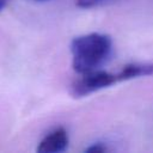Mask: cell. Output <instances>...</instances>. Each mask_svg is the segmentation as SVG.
I'll list each match as a JSON object with an SVG mask.
<instances>
[{
  "instance_id": "cell-1",
  "label": "cell",
  "mask_w": 153,
  "mask_h": 153,
  "mask_svg": "<svg viewBox=\"0 0 153 153\" xmlns=\"http://www.w3.org/2000/svg\"><path fill=\"white\" fill-rule=\"evenodd\" d=\"M112 39L98 32L81 35L71 42L72 66L78 74L99 69L110 57Z\"/></svg>"
},
{
  "instance_id": "cell-2",
  "label": "cell",
  "mask_w": 153,
  "mask_h": 153,
  "mask_svg": "<svg viewBox=\"0 0 153 153\" xmlns=\"http://www.w3.org/2000/svg\"><path fill=\"white\" fill-rule=\"evenodd\" d=\"M115 82H117L116 74L109 73L99 68L80 74V78L74 80L71 85V93L73 97L80 98L97 92L102 88H106Z\"/></svg>"
},
{
  "instance_id": "cell-3",
  "label": "cell",
  "mask_w": 153,
  "mask_h": 153,
  "mask_svg": "<svg viewBox=\"0 0 153 153\" xmlns=\"http://www.w3.org/2000/svg\"><path fill=\"white\" fill-rule=\"evenodd\" d=\"M69 137L65 128L59 127L47 134L37 146L38 153H60L68 147Z\"/></svg>"
},
{
  "instance_id": "cell-4",
  "label": "cell",
  "mask_w": 153,
  "mask_h": 153,
  "mask_svg": "<svg viewBox=\"0 0 153 153\" xmlns=\"http://www.w3.org/2000/svg\"><path fill=\"white\" fill-rule=\"evenodd\" d=\"M151 75H153V62H131L123 66L120 73L116 74V78L117 81H123Z\"/></svg>"
},
{
  "instance_id": "cell-5",
  "label": "cell",
  "mask_w": 153,
  "mask_h": 153,
  "mask_svg": "<svg viewBox=\"0 0 153 153\" xmlns=\"http://www.w3.org/2000/svg\"><path fill=\"white\" fill-rule=\"evenodd\" d=\"M120 0H75V5L80 8H93L103 5H109L117 2Z\"/></svg>"
},
{
  "instance_id": "cell-6",
  "label": "cell",
  "mask_w": 153,
  "mask_h": 153,
  "mask_svg": "<svg viewBox=\"0 0 153 153\" xmlns=\"http://www.w3.org/2000/svg\"><path fill=\"white\" fill-rule=\"evenodd\" d=\"M106 151H108V147L102 142L92 143L85 148V152H88V153H102V152H106Z\"/></svg>"
},
{
  "instance_id": "cell-7",
  "label": "cell",
  "mask_w": 153,
  "mask_h": 153,
  "mask_svg": "<svg viewBox=\"0 0 153 153\" xmlns=\"http://www.w3.org/2000/svg\"><path fill=\"white\" fill-rule=\"evenodd\" d=\"M6 1H7V0H0V10H1V8H2L4 6H5Z\"/></svg>"
},
{
  "instance_id": "cell-8",
  "label": "cell",
  "mask_w": 153,
  "mask_h": 153,
  "mask_svg": "<svg viewBox=\"0 0 153 153\" xmlns=\"http://www.w3.org/2000/svg\"><path fill=\"white\" fill-rule=\"evenodd\" d=\"M32 1H36V2H44V1H49V0H32Z\"/></svg>"
}]
</instances>
